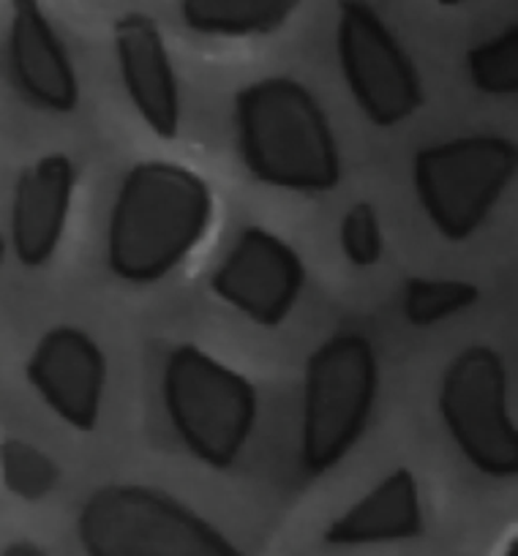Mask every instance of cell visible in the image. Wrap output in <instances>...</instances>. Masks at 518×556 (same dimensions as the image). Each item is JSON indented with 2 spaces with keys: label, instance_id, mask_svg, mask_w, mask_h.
Segmentation results:
<instances>
[{
  "label": "cell",
  "instance_id": "cell-7",
  "mask_svg": "<svg viewBox=\"0 0 518 556\" xmlns=\"http://www.w3.org/2000/svg\"><path fill=\"white\" fill-rule=\"evenodd\" d=\"M440 415L458 453L480 475H518V429L507 401V371L500 352L472 344L442 374Z\"/></svg>",
  "mask_w": 518,
  "mask_h": 556
},
{
  "label": "cell",
  "instance_id": "cell-2",
  "mask_svg": "<svg viewBox=\"0 0 518 556\" xmlns=\"http://www.w3.org/2000/svg\"><path fill=\"white\" fill-rule=\"evenodd\" d=\"M240 162L260 184L295 194H325L341 180V153L328 115L292 77L245 85L235 99Z\"/></svg>",
  "mask_w": 518,
  "mask_h": 556
},
{
  "label": "cell",
  "instance_id": "cell-18",
  "mask_svg": "<svg viewBox=\"0 0 518 556\" xmlns=\"http://www.w3.org/2000/svg\"><path fill=\"white\" fill-rule=\"evenodd\" d=\"M469 79L480 93L513 96L518 90V25H507L467 52Z\"/></svg>",
  "mask_w": 518,
  "mask_h": 556
},
{
  "label": "cell",
  "instance_id": "cell-9",
  "mask_svg": "<svg viewBox=\"0 0 518 556\" xmlns=\"http://www.w3.org/2000/svg\"><path fill=\"white\" fill-rule=\"evenodd\" d=\"M306 287L301 254L263 227H245L213 270V295L260 328H276L295 308Z\"/></svg>",
  "mask_w": 518,
  "mask_h": 556
},
{
  "label": "cell",
  "instance_id": "cell-19",
  "mask_svg": "<svg viewBox=\"0 0 518 556\" xmlns=\"http://www.w3.org/2000/svg\"><path fill=\"white\" fill-rule=\"evenodd\" d=\"M341 251L355 267L377 265L382 256V227L371 202H355L339 227Z\"/></svg>",
  "mask_w": 518,
  "mask_h": 556
},
{
  "label": "cell",
  "instance_id": "cell-3",
  "mask_svg": "<svg viewBox=\"0 0 518 556\" xmlns=\"http://www.w3.org/2000/svg\"><path fill=\"white\" fill-rule=\"evenodd\" d=\"M85 556H245L222 529L162 489L101 485L77 518Z\"/></svg>",
  "mask_w": 518,
  "mask_h": 556
},
{
  "label": "cell",
  "instance_id": "cell-21",
  "mask_svg": "<svg viewBox=\"0 0 518 556\" xmlns=\"http://www.w3.org/2000/svg\"><path fill=\"white\" fill-rule=\"evenodd\" d=\"M500 556H518V538H516V532H513L510 538H507L505 548H502Z\"/></svg>",
  "mask_w": 518,
  "mask_h": 556
},
{
  "label": "cell",
  "instance_id": "cell-11",
  "mask_svg": "<svg viewBox=\"0 0 518 556\" xmlns=\"http://www.w3.org/2000/svg\"><path fill=\"white\" fill-rule=\"evenodd\" d=\"M9 68L14 88L36 110L66 115L79 104V79L66 45L39 0H12Z\"/></svg>",
  "mask_w": 518,
  "mask_h": 556
},
{
  "label": "cell",
  "instance_id": "cell-4",
  "mask_svg": "<svg viewBox=\"0 0 518 556\" xmlns=\"http://www.w3.org/2000/svg\"><path fill=\"white\" fill-rule=\"evenodd\" d=\"M379 393L374 344L361 333H336L312 352L303 382L301 464L308 478L339 467L371 424Z\"/></svg>",
  "mask_w": 518,
  "mask_h": 556
},
{
  "label": "cell",
  "instance_id": "cell-22",
  "mask_svg": "<svg viewBox=\"0 0 518 556\" xmlns=\"http://www.w3.org/2000/svg\"><path fill=\"white\" fill-rule=\"evenodd\" d=\"M3 262H7V238L0 235V267H3Z\"/></svg>",
  "mask_w": 518,
  "mask_h": 556
},
{
  "label": "cell",
  "instance_id": "cell-13",
  "mask_svg": "<svg viewBox=\"0 0 518 556\" xmlns=\"http://www.w3.org/2000/svg\"><path fill=\"white\" fill-rule=\"evenodd\" d=\"M77 167L66 153H50L23 169L12 197V245L23 267L55 256L72 213Z\"/></svg>",
  "mask_w": 518,
  "mask_h": 556
},
{
  "label": "cell",
  "instance_id": "cell-20",
  "mask_svg": "<svg viewBox=\"0 0 518 556\" xmlns=\"http://www.w3.org/2000/svg\"><path fill=\"white\" fill-rule=\"evenodd\" d=\"M0 556H47V551L34 540H14L0 551Z\"/></svg>",
  "mask_w": 518,
  "mask_h": 556
},
{
  "label": "cell",
  "instance_id": "cell-8",
  "mask_svg": "<svg viewBox=\"0 0 518 556\" xmlns=\"http://www.w3.org/2000/svg\"><path fill=\"white\" fill-rule=\"evenodd\" d=\"M336 55L346 90L374 126L393 128L424 106L418 66L368 0H339Z\"/></svg>",
  "mask_w": 518,
  "mask_h": 556
},
{
  "label": "cell",
  "instance_id": "cell-1",
  "mask_svg": "<svg viewBox=\"0 0 518 556\" xmlns=\"http://www.w3.org/2000/svg\"><path fill=\"white\" fill-rule=\"evenodd\" d=\"M213 189L175 162H142L121 180L106 222V265L126 285H156L205 240Z\"/></svg>",
  "mask_w": 518,
  "mask_h": 556
},
{
  "label": "cell",
  "instance_id": "cell-14",
  "mask_svg": "<svg viewBox=\"0 0 518 556\" xmlns=\"http://www.w3.org/2000/svg\"><path fill=\"white\" fill-rule=\"evenodd\" d=\"M420 534H424V507H420L418 483L407 467H399L325 529V543L350 548V545L404 543Z\"/></svg>",
  "mask_w": 518,
  "mask_h": 556
},
{
  "label": "cell",
  "instance_id": "cell-5",
  "mask_svg": "<svg viewBox=\"0 0 518 556\" xmlns=\"http://www.w3.org/2000/svg\"><path fill=\"white\" fill-rule=\"evenodd\" d=\"M169 424L186 451L211 469H229L256 424V390L240 371L194 344L169 352L162 377Z\"/></svg>",
  "mask_w": 518,
  "mask_h": 556
},
{
  "label": "cell",
  "instance_id": "cell-6",
  "mask_svg": "<svg viewBox=\"0 0 518 556\" xmlns=\"http://www.w3.org/2000/svg\"><path fill=\"white\" fill-rule=\"evenodd\" d=\"M518 169L513 139L494 134L451 139L413 159V186L431 227L453 243L472 238Z\"/></svg>",
  "mask_w": 518,
  "mask_h": 556
},
{
  "label": "cell",
  "instance_id": "cell-17",
  "mask_svg": "<svg viewBox=\"0 0 518 556\" xmlns=\"http://www.w3.org/2000/svg\"><path fill=\"white\" fill-rule=\"evenodd\" d=\"M0 478L17 500L39 502L55 491L61 469L41 447L12 437L0 442Z\"/></svg>",
  "mask_w": 518,
  "mask_h": 556
},
{
  "label": "cell",
  "instance_id": "cell-16",
  "mask_svg": "<svg viewBox=\"0 0 518 556\" xmlns=\"http://www.w3.org/2000/svg\"><path fill=\"white\" fill-rule=\"evenodd\" d=\"M478 287L464 278H409L404 287V317L415 328H431L478 303Z\"/></svg>",
  "mask_w": 518,
  "mask_h": 556
},
{
  "label": "cell",
  "instance_id": "cell-10",
  "mask_svg": "<svg viewBox=\"0 0 518 556\" xmlns=\"http://www.w3.org/2000/svg\"><path fill=\"white\" fill-rule=\"evenodd\" d=\"M106 357L85 330L58 325L47 330L25 363L39 399L77 431L99 426L106 388Z\"/></svg>",
  "mask_w": 518,
  "mask_h": 556
},
{
  "label": "cell",
  "instance_id": "cell-15",
  "mask_svg": "<svg viewBox=\"0 0 518 556\" xmlns=\"http://www.w3.org/2000/svg\"><path fill=\"white\" fill-rule=\"evenodd\" d=\"M303 0H180V17L194 34L213 39H254L276 34Z\"/></svg>",
  "mask_w": 518,
  "mask_h": 556
},
{
  "label": "cell",
  "instance_id": "cell-12",
  "mask_svg": "<svg viewBox=\"0 0 518 556\" xmlns=\"http://www.w3.org/2000/svg\"><path fill=\"white\" fill-rule=\"evenodd\" d=\"M117 68L128 101L156 137L175 139L180 128V85L167 41L148 14H123L112 25Z\"/></svg>",
  "mask_w": 518,
  "mask_h": 556
},
{
  "label": "cell",
  "instance_id": "cell-23",
  "mask_svg": "<svg viewBox=\"0 0 518 556\" xmlns=\"http://www.w3.org/2000/svg\"><path fill=\"white\" fill-rule=\"evenodd\" d=\"M440 7H462V3H467V0H437Z\"/></svg>",
  "mask_w": 518,
  "mask_h": 556
}]
</instances>
